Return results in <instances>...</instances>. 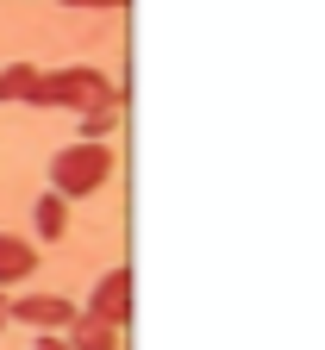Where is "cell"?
Segmentation results:
<instances>
[{"mask_svg":"<svg viewBox=\"0 0 325 350\" xmlns=\"http://www.w3.org/2000/svg\"><path fill=\"white\" fill-rule=\"evenodd\" d=\"M81 319H94V325H125L131 319V269H113V275H101L94 282V294H88V306H81Z\"/></svg>","mask_w":325,"mask_h":350,"instance_id":"cell-4","label":"cell"},{"mask_svg":"<svg viewBox=\"0 0 325 350\" xmlns=\"http://www.w3.org/2000/svg\"><path fill=\"white\" fill-rule=\"evenodd\" d=\"M63 344H69V350H119V332H113V325H94V319H75V325L63 332Z\"/></svg>","mask_w":325,"mask_h":350,"instance_id":"cell-6","label":"cell"},{"mask_svg":"<svg viewBox=\"0 0 325 350\" xmlns=\"http://www.w3.org/2000/svg\"><path fill=\"white\" fill-rule=\"evenodd\" d=\"M113 125H119V107H113V113H94V119H81V144H101Z\"/></svg>","mask_w":325,"mask_h":350,"instance_id":"cell-9","label":"cell"},{"mask_svg":"<svg viewBox=\"0 0 325 350\" xmlns=\"http://www.w3.org/2000/svg\"><path fill=\"white\" fill-rule=\"evenodd\" d=\"M7 319L38 325V338H57V332H69V325L81 319V306H75V300H63V294H19V300L7 306Z\"/></svg>","mask_w":325,"mask_h":350,"instance_id":"cell-3","label":"cell"},{"mask_svg":"<svg viewBox=\"0 0 325 350\" xmlns=\"http://www.w3.org/2000/svg\"><path fill=\"white\" fill-rule=\"evenodd\" d=\"M31 94H38V69H31V63L0 69V100H31Z\"/></svg>","mask_w":325,"mask_h":350,"instance_id":"cell-7","label":"cell"},{"mask_svg":"<svg viewBox=\"0 0 325 350\" xmlns=\"http://www.w3.org/2000/svg\"><path fill=\"white\" fill-rule=\"evenodd\" d=\"M31 269H38V250L25 238H13V232H0V294H7L13 282H25Z\"/></svg>","mask_w":325,"mask_h":350,"instance_id":"cell-5","label":"cell"},{"mask_svg":"<svg viewBox=\"0 0 325 350\" xmlns=\"http://www.w3.org/2000/svg\"><path fill=\"white\" fill-rule=\"evenodd\" d=\"M31 219H38V238H63V226H69V200H57V194H44Z\"/></svg>","mask_w":325,"mask_h":350,"instance_id":"cell-8","label":"cell"},{"mask_svg":"<svg viewBox=\"0 0 325 350\" xmlns=\"http://www.w3.org/2000/svg\"><path fill=\"white\" fill-rule=\"evenodd\" d=\"M107 175H113V150L107 144H69L51 163V194L57 200H81V194L107 188Z\"/></svg>","mask_w":325,"mask_h":350,"instance_id":"cell-2","label":"cell"},{"mask_svg":"<svg viewBox=\"0 0 325 350\" xmlns=\"http://www.w3.org/2000/svg\"><path fill=\"white\" fill-rule=\"evenodd\" d=\"M31 107H75L81 119H94V113H113V81L101 69H38V94Z\"/></svg>","mask_w":325,"mask_h":350,"instance_id":"cell-1","label":"cell"},{"mask_svg":"<svg viewBox=\"0 0 325 350\" xmlns=\"http://www.w3.org/2000/svg\"><path fill=\"white\" fill-rule=\"evenodd\" d=\"M31 350H69V344H63V338H38Z\"/></svg>","mask_w":325,"mask_h":350,"instance_id":"cell-10","label":"cell"},{"mask_svg":"<svg viewBox=\"0 0 325 350\" xmlns=\"http://www.w3.org/2000/svg\"><path fill=\"white\" fill-rule=\"evenodd\" d=\"M0 325H7V294H0Z\"/></svg>","mask_w":325,"mask_h":350,"instance_id":"cell-11","label":"cell"}]
</instances>
